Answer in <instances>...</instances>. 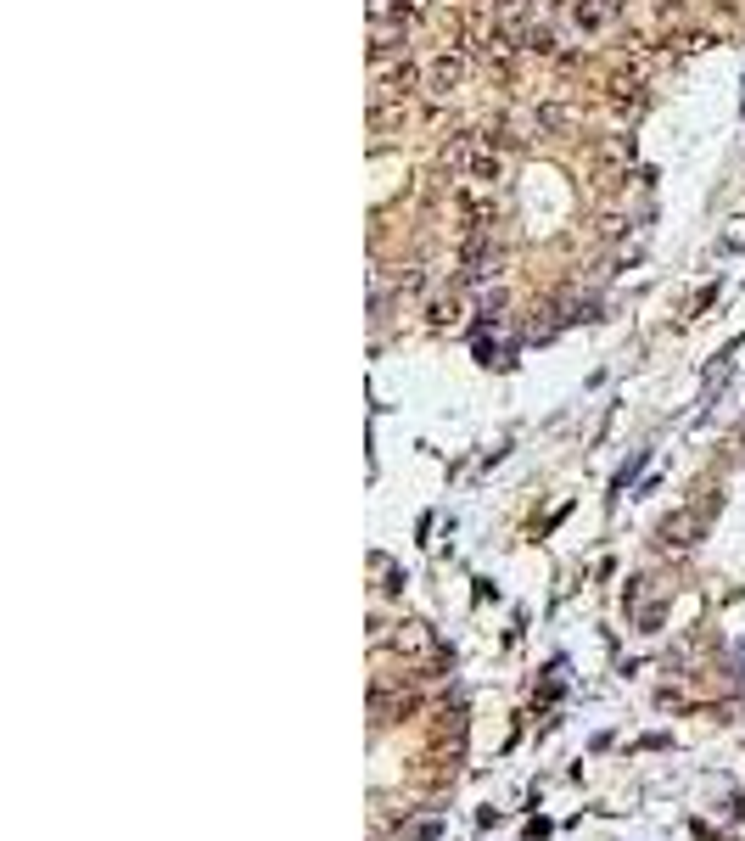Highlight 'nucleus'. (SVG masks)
I'll return each instance as SVG.
<instances>
[{
	"label": "nucleus",
	"instance_id": "nucleus-1",
	"mask_svg": "<svg viewBox=\"0 0 745 841\" xmlns=\"http://www.w3.org/2000/svg\"><path fill=\"white\" fill-rule=\"evenodd\" d=\"M622 12H628V0H572V12H566V17H572L577 34H589V40H594V34L617 29Z\"/></svg>",
	"mask_w": 745,
	"mask_h": 841
},
{
	"label": "nucleus",
	"instance_id": "nucleus-2",
	"mask_svg": "<svg viewBox=\"0 0 745 841\" xmlns=\"http://www.w3.org/2000/svg\"><path fill=\"white\" fill-rule=\"evenodd\" d=\"M426 73L415 68V62H398V68H387L376 79V101H398V107H404L409 96H415V85H421Z\"/></svg>",
	"mask_w": 745,
	"mask_h": 841
},
{
	"label": "nucleus",
	"instance_id": "nucleus-3",
	"mask_svg": "<svg viewBox=\"0 0 745 841\" xmlns=\"http://www.w3.org/2000/svg\"><path fill=\"white\" fill-rule=\"evenodd\" d=\"M460 79H465V57H460V51H443V57L426 62V90H432V96H454Z\"/></svg>",
	"mask_w": 745,
	"mask_h": 841
},
{
	"label": "nucleus",
	"instance_id": "nucleus-4",
	"mask_svg": "<svg viewBox=\"0 0 745 841\" xmlns=\"http://www.w3.org/2000/svg\"><path fill=\"white\" fill-rule=\"evenodd\" d=\"M471 157H477V135H449V141L437 146V169L449 174V180H465Z\"/></svg>",
	"mask_w": 745,
	"mask_h": 841
},
{
	"label": "nucleus",
	"instance_id": "nucleus-5",
	"mask_svg": "<svg viewBox=\"0 0 745 841\" xmlns=\"http://www.w3.org/2000/svg\"><path fill=\"white\" fill-rule=\"evenodd\" d=\"M533 129H538V135H572V129H577V113L566 107V101H538Z\"/></svg>",
	"mask_w": 745,
	"mask_h": 841
},
{
	"label": "nucleus",
	"instance_id": "nucleus-6",
	"mask_svg": "<svg viewBox=\"0 0 745 841\" xmlns=\"http://www.w3.org/2000/svg\"><path fill=\"white\" fill-rule=\"evenodd\" d=\"M465 180H477V186H499L505 180V157L499 152H488V146H477V157H471V169H465Z\"/></svg>",
	"mask_w": 745,
	"mask_h": 841
},
{
	"label": "nucleus",
	"instance_id": "nucleus-7",
	"mask_svg": "<svg viewBox=\"0 0 745 841\" xmlns=\"http://www.w3.org/2000/svg\"><path fill=\"white\" fill-rule=\"evenodd\" d=\"M605 96H611V107H617L622 118L639 113V79H628V73H617V79L605 85Z\"/></svg>",
	"mask_w": 745,
	"mask_h": 841
},
{
	"label": "nucleus",
	"instance_id": "nucleus-8",
	"mask_svg": "<svg viewBox=\"0 0 745 841\" xmlns=\"http://www.w3.org/2000/svg\"><path fill=\"white\" fill-rule=\"evenodd\" d=\"M426 314H432L437 326H454V320H460V298H454V292H437V298L426 303Z\"/></svg>",
	"mask_w": 745,
	"mask_h": 841
},
{
	"label": "nucleus",
	"instance_id": "nucleus-9",
	"mask_svg": "<svg viewBox=\"0 0 745 841\" xmlns=\"http://www.w3.org/2000/svg\"><path fill=\"white\" fill-rule=\"evenodd\" d=\"M527 51H538V57H549V51H555V34H549V29H533V34H527Z\"/></svg>",
	"mask_w": 745,
	"mask_h": 841
},
{
	"label": "nucleus",
	"instance_id": "nucleus-10",
	"mask_svg": "<svg viewBox=\"0 0 745 841\" xmlns=\"http://www.w3.org/2000/svg\"><path fill=\"white\" fill-rule=\"evenodd\" d=\"M398 292H426V270H404L398 275Z\"/></svg>",
	"mask_w": 745,
	"mask_h": 841
}]
</instances>
